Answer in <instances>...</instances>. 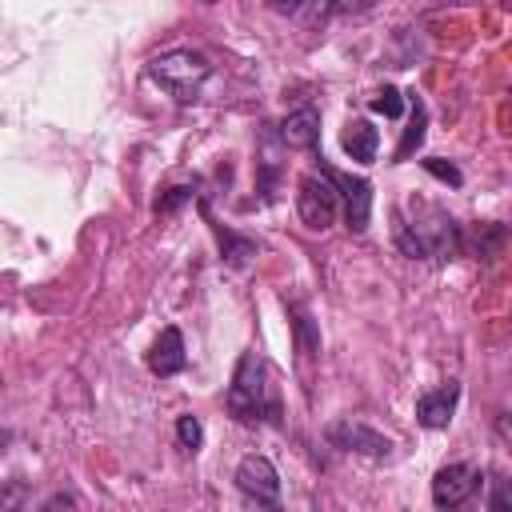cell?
<instances>
[{
  "instance_id": "14",
  "label": "cell",
  "mask_w": 512,
  "mask_h": 512,
  "mask_svg": "<svg viewBox=\"0 0 512 512\" xmlns=\"http://www.w3.org/2000/svg\"><path fill=\"white\" fill-rule=\"evenodd\" d=\"M288 316H292V336H296V352H300L304 360L320 356V328H316L312 312H308L304 304H288Z\"/></svg>"
},
{
  "instance_id": "5",
  "label": "cell",
  "mask_w": 512,
  "mask_h": 512,
  "mask_svg": "<svg viewBox=\"0 0 512 512\" xmlns=\"http://www.w3.org/2000/svg\"><path fill=\"white\" fill-rule=\"evenodd\" d=\"M236 488L244 500H252L256 508H276L280 504V472L268 456H256L248 452L240 464H236Z\"/></svg>"
},
{
  "instance_id": "9",
  "label": "cell",
  "mask_w": 512,
  "mask_h": 512,
  "mask_svg": "<svg viewBox=\"0 0 512 512\" xmlns=\"http://www.w3.org/2000/svg\"><path fill=\"white\" fill-rule=\"evenodd\" d=\"M456 404H460V384L448 380V384H440V388H432V392H424V396L416 400V420H420L424 428L440 432V428L452 424Z\"/></svg>"
},
{
  "instance_id": "2",
  "label": "cell",
  "mask_w": 512,
  "mask_h": 512,
  "mask_svg": "<svg viewBox=\"0 0 512 512\" xmlns=\"http://www.w3.org/2000/svg\"><path fill=\"white\" fill-rule=\"evenodd\" d=\"M396 248L416 260H444L460 248V224L436 204H416V216L396 224Z\"/></svg>"
},
{
  "instance_id": "26",
  "label": "cell",
  "mask_w": 512,
  "mask_h": 512,
  "mask_svg": "<svg viewBox=\"0 0 512 512\" xmlns=\"http://www.w3.org/2000/svg\"><path fill=\"white\" fill-rule=\"evenodd\" d=\"M204 4H216V0H204Z\"/></svg>"
},
{
  "instance_id": "1",
  "label": "cell",
  "mask_w": 512,
  "mask_h": 512,
  "mask_svg": "<svg viewBox=\"0 0 512 512\" xmlns=\"http://www.w3.org/2000/svg\"><path fill=\"white\" fill-rule=\"evenodd\" d=\"M228 412L244 424H280V392L272 384V368L260 352H244L232 384H228Z\"/></svg>"
},
{
  "instance_id": "22",
  "label": "cell",
  "mask_w": 512,
  "mask_h": 512,
  "mask_svg": "<svg viewBox=\"0 0 512 512\" xmlns=\"http://www.w3.org/2000/svg\"><path fill=\"white\" fill-rule=\"evenodd\" d=\"M52 508H76V496H64V492H56L52 500H44V504H40V512H52Z\"/></svg>"
},
{
  "instance_id": "24",
  "label": "cell",
  "mask_w": 512,
  "mask_h": 512,
  "mask_svg": "<svg viewBox=\"0 0 512 512\" xmlns=\"http://www.w3.org/2000/svg\"><path fill=\"white\" fill-rule=\"evenodd\" d=\"M316 8H320V16H328V12L340 8V0H316Z\"/></svg>"
},
{
  "instance_id": "3",
  "label": "cell",
  "mask_w": 512,
  "mask_h": 512,
  "mask_svg": "<svg viewBox=\"0 0 512 512\" xmlns=\"http://www.w3.org/2000/svg\"><path fill=\"white\" fill-rule=\"evenodd\" d=\"M208 76H212L208 56H200V52H192V48H168V52H160V56L148 60V80L160 84V88H164L172 100H180V104L196 100L200 88L208 84Z\"/></svg>"
},
{
  "instance_id": "6",
  "label": "cell",
  "mask_w": 512,
  "mask_h": 512,
  "mask_svg": "<svg viewBox=\"0 0 512 512\" xmlns=\"http://www.w3.org/2000/svg\"><path fill=\"white\" fill-rule=\"evenodd\" d=\"M320 172L336 184L348 228H352V232H364V228H368V216H372V184H368L364 176H348V172H340V168L324 164V156H320Z\"/></svg>"
},
{
  "instance_id": "21",
  "label": "cell",
  "mask_w": 512,
  "mask_h": 512,
  "mask_svg": "<svg viewBox=\"0 0 512 512\" xmlns=\"http://www.w3.org/2000/svg\"><path fill=\"white\" fill-rule=\"evenodd\" d=\"M272 12H280V16H296L300 8H304V0H264Z\"/></svg>"
},
{
  "instance_id": "20",
  "label": "cell",
  "mask_w": 512,
  "mask_h": 512,
  "mask_svg": "<svg viewBox=\"0 0 512 512\" xmlns=\"http://www.w3.org/2000/svg\"><path fill=\"white\" fill-rule=\"evenodd\" d=\"M424 168L436 176V180H444V184H452V188H460L464 184V176H460V168L456 164H448V160H440V156H428L424 160Z\"/></svg>"
},
{
  "instance_id": "18",
  "label": "cell",
  "mask_w": 512,
  "mask_h": 512,
  "mask_svg": "<svg viewBox=\"0 0 512 512\" xmlns=\"http://www.w3.org/2000/svg\"><path fill=\"white\" fill-rule=\"evenodd\" d=\"M192 196H196V188H192V184H176V188H168V192L156 200V212H160V216H168V212H176L180 204H188Z\"/></svg>"
},
{
  "instance_id": "16",
  "label": "cell",
  "mask_w": 512,
  "mask_h": 512,
  "mask_svg": "<svg viewBox=\"0 0 512 512\" xmlns=\"http://www.w3.org/2000/svg\"><path fill=\"white\" fill-rule=\"evenodd\" d=\"M176 440H180V448L196 452V448L204 444V424H200L196 416H180V420H176Z\"/></svg>"
},
{
  "instance_id": "15",
  "label": "cell",
  "mask_w": 512,
  "mask_h": 512,
  "mask_svg": "<svg viewBox=\"0 0 512 512\" xmlns=\"http://www.w3.org/2000/svg\"><path fill=\"white\" fill-rule=\"evenodd\" d=\"M216 228V236H220V252H224V260L228 264H248L252 256H256V244L252 240H244V236H236V232H228V228H220V224H212Z\"/></svg>"
},
{
  "instance_id": "4",
  "label": "cell",
  "mask_w": 512,
  "mask_h": 512,
  "mask_svg": "<svg viewBox=\"0 0 512 512\" xmlns=\"http://www.w3.org/2000/svg\"><path fill=\"white\" fill-rule=\"evenodd\" d=\"M296 212H300V220H304V228H312V232H324L332 220H336V212H340V192H336V184L320 172H312V176H304L300 180V192H296Z\"/></svg>"
},
{
  "instance_id": "23",
  "label": "cell",
  "mask_w": 512,
  "mask_h": 512,
  "mask_svg": "<svg viewBox=\"0 0 512 512\" xmlns=\"http://www.w3.org/2000/svg\"><path fill=\"white\" fill-rule=\"evenodd\" d=\"M496 432H500V440H508V444H512V412L496 416Z\"/></svg>"
},
{
  "instance_id": "25",
  "label": "cell",
  "mask_w": 512,
  "mask_h": 512,
  "mask_svg": "<svg viewBox=\"0 0 512 512\" xmlns=\"http://www.w3.org/2000/svg\"><path fill=\"white\" fill-rule=\"evenodd\" d=\"M368 4H376V0H340V8H368Z\"/></svg>"
},
{
  "instance_id": "11",
  "label": "cell",
  "mask_w": 512,
  "mask_h": 512,
  "mask_svg": "<svg viewBox=\"0 0 512 512\" xmlns=\"http://www.w3.org/2000/svg\"><path fill=\"white\" fill-rule=\"evenodd\" d=\"M280 140L288 148H316L320 144V112L316 108H296L280 124Z\"/></svg>"
},
{
  "instance_id": "19",
  "label": "cell",
  "mask_w": 512,
  "mask_h": 512,
  "mask_svg": "<svg viewBox=\"0 0 512 512\" xmlns=\"http://www.w3.org/2000/svg\"><path fill=\"white\" fill-rule=\"evenodd\" d=\"M372 112H384L388 120H396V116L404 112V100H400V92H396V88H380V92L372 96Z\"/></svg>"
},
{
  "instance_id": "17",
  "label": "cell",
  "mask_w": 512,
  "mask_h": 512,
  "mask_svg": "<svg viewBox=\"0 0 512 512\" xmlns=\"http://www.w3.org/2000/svg\"><path fill=\"white\" fill-rule=\"evenodd\" d=\"M484 504H488L492 512H508V508H512V480L500 476V472H492V492H488Z\"/></svg>"
},
{
  "instance_id": "7",
  "label": "cell",
  "mask_w": 512,
  "mask_h": 512,
  "mask_svg": "<svg viewBox=\"0 0 512 512\" xmlns=\"http://www.w3.org/2000/svg\"><path fill=\"white\" fill-rule=\"evenodd\" d=\"M480 488V472L472 464H444L432 476V504L436 508H460Z\"/></svg>"
},
{
  "instance_id": "10",
  "label": "cell",
  "mask_w": 512,
  "mask_h": 512,
  "mask_svg": "<svg viewBox=\"0 0 512 512\" xmlns=\"http://www.w3.org/2000/svg\"><path fill=\"white\" fill-rule=\"evenodd\" d=\"M184 364H188V356H184V336H180V328H164V332L156 336L152 352H148V368H152L156 376H176V372H184Z\"/></svg>"
},
{
  "instance_id": "13",
  "label": "cell",
  "mask_w": 512,
  "mask_h": 512,
  "mask_svg": "<svg viewBox=\"0 0 512 512\" xmlns=\"http://www.w3.org/2000/svg\"><path fill=\"white\" fill-rule=\"evenodd\" d=\"M424 128H428V104L412 92V96H408V128H404V136H400V144H396V160H408V156L424 144Z\"/></svg>"
},
{
  "instance_id": "12",
  "label": "cell",
  "mask_w": 512,
  "mask_h": 512,
  "mask_svg": "<svg viewBox=\"0 0 512 512\" xmlns=\"http://www.w3.org/2000/svg\"><path fill=\"white\" fill-rule=\"evenodd\" d=\"M340 144H344V152H348L356 164H372V160H376V148H380V132L372 128V120L356 116V120L344 124Z\"/></svg>"
},
{
  "instance_id": "8",
  "label": "cell",
  "mask_w": 512,
  "mask_h": 512,
  "mask_svg": "<svg viewBox=\"0 0 512 512\" xmlns=\"http://www.w3.org/2000/svg\"><path fill=\"white\" fill-rule=\"evenodd\" d=\"M328 440L336 444V448H344V452H360V456H392V440L388 436H380L376 428H368V424H360V420H336L332 428H328Z\"/></svg>"
}]
</instances>
